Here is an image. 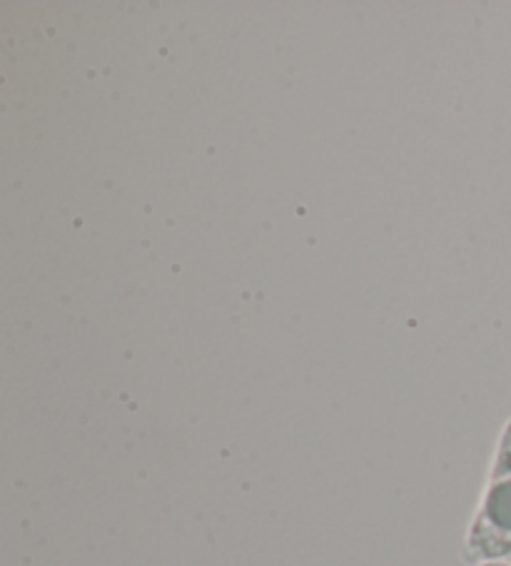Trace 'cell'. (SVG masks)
<instances>
[{
    "mask_svg": "<svg viewBox=\"0 0 511 566\" xmlns=\"http://www.w3.org/2000/svg\"><path fill=\"white\" fill-rule=\"evenodd\" d=\"M479 566H509L504 562H487V564H479Z\"/></svg>",
    "mask_w": 511,
    "mask_h": 566,
    "instance_id": "obj_2",
    "label": "cell"
},
{
    "mask_svg": "<svg viewBox=\"0 0 511 566\" xmlns=\"http://www.w3.org/2000/svg\"><path fill=\"white\" fill-rule=\"evenodd\" d=\"M461 556L477 566L511 556V419L499 434L484 494L467 530Z\"/></svg>",
    "mask_w": 511,
    "mask_h": 566,
    "instance_id": "obj_1",
    "label": "cell"
}]
</instances>
